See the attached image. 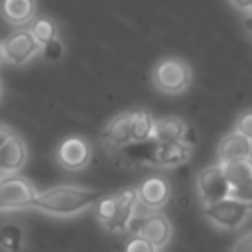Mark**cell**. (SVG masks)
<instances>
[{"label":"cell","mask_w":252,"mask_h":252,"mask_svg":"<svg viewBox=\"0 0 252 252\" xmlns=\"http://www.w3.org/2000/svg\"><path fill=\"white\" fill-rule=\"evenodd\" d=\"M10 136H12V132H10L8 128H2V126H0V146H2Z\"/></svg>","instance_id":"cell-29"},{"label":"cell","mask_w":252,"mask_h":252,"mask_svg":"<svg viewBox=\"0 0 252 252\" xmlns=\"http://www.w3.org/2000/svg\"><path fill=\"white\" fill-rule=\"evenodd\" d=\"M187 126L179 116H165L154 122V136L159 142H181L185 138Z\"/></svg>","instance_id":"cell-16"},{"label":"cell","mask_w":252,"mask_h":252,"mask_svg":"<svg viewBox=\"0 0 252 252\" xmlns=\"http://www.w3.org/2000/svg\"><path fill=\"white\" fill-rule=\"evenodd\" d=\"M32 183L20 175L0 177V209H24L32 207L35 199Z\"/></svg>","instance_id":"cell-5"},{"label":"cell","mask_w":252,"mask_h":252,"mask_svg":"<svg viewBox=\"0 0 252 252\" xmlns=\"http://www.w3.org/2000/svg\"><path fill=\"white\" fill-rule=\"evenodd\" d=\"M94 205H96V207H94L96 219H98L106 228H110V224H112L114 219H116V195H114V197H100Z\"/></svg>","instance_id":"cell-20"},{"label":"cell","mask_w":252,"mask_h":252,"mask_svg":"<svg viewBox=\"0 0 252 252\" xmlns=\"http://www.w3.org/2000/svg\"><path fill=\"white\" fill-rule=\"evenodd\" d=\"M122 154L132 161L152 163L158 167H175L189 159L191 148L183 142H159L156 138H150L144 142L126 144Z\"/></svg>","instance_id":"cell-2"},{"label":"cell","mask_w":252,"mask_h":252,"mask_svg":"<svg viewBox=\"0 0 252 252\" xmlns=\"http://www.w3.org/2000/svg\"><path fill=\"white\" fill-rule=\"evenodd\" d=\"M124 252H158V246L152 244L148 238L140 236V234H134L126 246H124Z\"/></svg>","instance_id":"cell-23"},{"label":"cell","mask_w":252,"mask_h":252,"mask_svg":"<svg viewBox=\"0 0 252 252\" xmlns=\"http://www.w3.org/2000/svg\"><path fill=\"white\" fill-rule=\"evenodd\" d=\"M4 61V49H2V43H0V63Z\"/></svg>","instance_id":"cell-30"},{"label":"cell","mask_w":252,"mask_h":252,"mask_svg":"<svg viewBox=\"0 0 252 252\" xmlns=\"http://www.w3.org/2000/svg\"><path fill=\"white\" fill-rule=\"evenodd\" d=\"M197 189H199V197L203 201V205H213L224 197L230 195L232 185L228 183L222 165H211L203 171H199L197 175Z\"/></svg>","instance_id":"cell-6"},{"label":"cell","mask_w":252,"mask_h":252,"mask_svg":"<svg viewBox=\"0 0 252 252\" xmlns=\"http://www.w3.org/2000/svg\"><path fill=\"white\" fill-rule=\"evenodd\" d=\"M136 220H138V224L130 228L134 234H140V236L148 238L158 248L167 244V240L171 236V224H169L167 217H163L161 213H150V215H146L142 219H136Z\"/></svg>","instance_id":"cell-8"},{"label":"cell","mask_w":252,"mask_h":252,"mask_svg":"<svg viewBox=\"0 0 252 252\" xmlns=\"http://www.w3.org/2000/svg\"><path fill=\"white\" fill-rule=\"evenodd\" d=\"M230 2H232V6H236L238 10H242L244 14L252 12V0H230Z\"/></svg>","instance_id":"cell-27"},{"label":"cell","mask_w":252,"mask_h":252,"mask_svg":"<svg viewBox=\"0 0 252 252\" xmlns=\"http://www.w3.org/2000/svg\"><path fill=\"white\" fill-rule=\"evenodd\" d=\"M136 207H138V191L136 189H126V191L118 193L116 195V219L108 230H112V232L126 230Z\"/></svg>","instance_id":"cell-14"},{"label":"cell","mask_w":252,"mask_h":252,"mask_svg":"<svg viewBox=\"0 0 252 252\" xmlns=\"http://www.w3.org/2000/svg\"><path fill=\"white\" fill-rule=\"evenodd\" d=\"M57 161L65 169H83L91 161V146L83 138H65L57 148Z\"/></svg>","instance_id":"cell-9"},{"label":"cell","mask_w":252,"mask_h":252,"mask_svg":"<svg viewBox=\"0 0 252 252\" xmlns=\"http://www.w3.org/2000/svg\"><path fill=\"white\" fill-rule=\"evenodd\" d=\"M26 163V146L22 138L10 136L0 146V173H16Z\"/></svg>","instance_id":"cell-12"},{"label":"cell","mask_w":252,"mask_h":252,"mask_svg":"<svg viewBox=\"0 0 252 252\" xmlns=\"http://www.w3.org/2000/svg\"><path fill=\"white\" fill-rule=\"evenodd\" d=\"M138 191V203H142L148 209H159L167 203L169 195H171V187L169 181L163 175H150L146 177Z\"/></svg>","instance_id":"cell-10"},{"label":"cell","mask_w":252,"mask_h":252,"mask_svg":"<svg viewBox=\"0 0 252 252\" xmlns=\"http://www.w3.org/2000/svg\"><path fill=\"white\" fill-rule=\"evenodd\" d=\"M0 94H2V85H0Z\"/></svg>","instance_id":"cell-31"},{"label":"cell","mask_w":252,"mask_h":252,"mask_svg":"<svg viewBox=\"0 0 252 252\" xmlns=\"http://www.w3.org/2000/svg\"><path fill=\"white\" fill-rule=\"evenodd\" d=\"M250 215H252V203L240 201L230 195L205 207V217L222 228H236Z\"/></svg>","instance_id":"cell-4"},{"label":"cell","mask_w":252,"mask_h":252,"mask_svg":"<svg viewBox=\"0 0 252 252\" xmlns=\"http://www.w3.org/2000/svg\"><path fill=\"white\" fill-rule=\"evenodd\" d=\"M220 165H222L224 175L232 187H238V185L246 183L248 179H252V158L234 159V161L220 163Z\"/></svg>","instance_id":"cell-17"},{"label":"cell","mask_w":252,"mask_h":252,"mask_svg":"<svg viewBox=\"0 0 252 252\" xmlns=\"http://www.w3.org/2000/svg\"><path fill=\"white\" fill-rule=\"evenodd\" d=\"M154 136V118L148 110H132V142H144Z\"/></svg>","instance_id":"cell-18"},{"label":"cell","mask_w":252,"mask_h":252,"mask_svg":"<svg viewBox=\"0 0 252 252\" xmlns=\"http://www.w3.org/2000/svg\"><path fill=\"white\" fill-rule=\"evenodd\" d=\"M236 130L252 140V108L240 112V116L236 118Z\"/></svg>","instance_id":"cell-24"},{"label":"cell","mask_w":252,"mask_h":252,"mask_svg":"<svg viewBox=\"0 0 252 252\" xmlns=\"http://www.w3.org/2000/svg\"><path fill=\"white\" fill-rule=\"evenodd\" d=\"M102 140L110 148H124L132 142V112L118 114L102 130Z\"/></svg>","instance_id":"cell-13"},{"label":"cell","mask_w":252,"mask_h":252,"mask_svg":"<svg viewBox=\"0 0 252 252\" xmlns=\"http://www.w3.org/2000/svg\"><path fill=\"white\" fill-rule=\"evenodd\" d=\"M39 43L37 39L33 37V33L30 30H18L14 33H10L4 43H2V49H4V59L8 63H14V65H24L26 61H30L37 51H39Z\"/></svg>","instance_id":"cell-7"},{"label":"cell","mask_w":252,"mask_h":252,"mask_svg":"<svg viewBox=\"0 0 252 252\" xmlns=\"http://www.w3.org/2000/svg\"><path fill=\"white\" fill-rule=\"evenodd\" d=\"M232 252H252V232L244 234L232 248Z\"/></svg>","instance_id":"cell-26"},{"label":"cell","mask_w":252,"mask_h":252,"mask_svg":"<svg viewBox=\"0 0 252 252\" xmlns=\"http://www.w3.org/2000/svg\"><path fill=\"white\" fill-rule=\"evenodd\" d=\"M242 24H244V30L252 35V12H248L246 16H244V20H242Z\"/></svg>","instance_id":"cell-28"},{"label":"cell","mask_w":252,"mask_h":252,"mask_svg":"<svg viewBox=\"0 0 252 252\" xmlns=\"http://www.w3.org/2000/svg\"><path fill=\"white\" fill-rule=\"evenodd\" d=\"M152 79H154V85L158 87V91H161L165 94H177L189 87L191 69L183 59L167 57V59H161L154 67Z\"/></svg>","instance_id":"cell-3"},{"label":"cell","mask_w":252,"mask_h":252,"mask_svg":"<svg viewBox=\"0 0 252 252\" xmlns=\"http://www.w3.org/2000/svg\"><path fill=\"white\" fill-rule=\"evenodd\" d=\"M230 197H236V199H240V201L252 203V179H248L246 183H242V185H238V187H232Z\"/></svg>","instance_id":"cell-25"},{"label":"cell","mask_w":252,"mask_h":252,"mask_svg":"<svg viewBox=\"0 0 252 252\" xmlns=\"http://www.w3.org/2000/svg\"><path fill=\"white\" fill-rule=\"evenodd\" d=\"M2 16L12 26L30 24L35 14V0H2Z\"/></svg>","instance_id":"cell-15"},{"label":"cell","mask_w":252,"mask_h":252,"mask_svg":"<svg viewBox=\"0 0 252 252\" xmlns=\"http://www.w3.org/2000/svg\"><path fill=\"white\" fill-rule=\"evenodd\" d=\"M252 156V140L248 136H244L242 132L234 130L230 134H226L220 140L219 146V163H228L234 159H244Z\"/></svg>","instance_id":"cell-11"},{"label":"cell","mask_w":252,"mask_h":252,"mask_svg":"<svg viewBox=\"0 0 252 252\" xmlns=\"http://www.w3.org/2000/svg\"><path fill=\"white\" fill-rule=\"evenodd\" d=\"M24 246V228L16 222L0 226V248L6 252H20Z\"/></svg>","instance_id":"cell-19"},{"label":"cell","mask_w":252,"mask_h":252,"mask_svg":"<svg viewBox=\"0 0 252 252\" xmlns=\"http://www.w3.org/2000/svg\"><path fill=\"white\" fill-rule=\"evenodd\" d=\"M100 197H102L100 191H94V189H85V187H75V185H59V187H51L43 193H37L32 207H35L43 213H49V215L67 217V215H75V213L94 205Z\"/></svg>","instance_id":"cell-1"},{"label":"cell","mask_w":252,"mask_h":252,"mask_svg":"<svg viewBox=\"0 0 252 252\" xmlns=\"http://www.w3.org/2000/svg\"><path fill=\"white\" fill-rule=\"evenodd\" d=\"M63 51H65L63 43L57 37H53V39H49V41H45L41 45V55H43L45 61H59L63 57Z\"/></svg>","instance_id":"cell-22"},{"label":"cell","mask_w":252,"mask_h":252,"mask_svg":"<svg viewBox=\"0 0 252 252\" xmlns=\"http://www.w3.org/2000/svg\"><path fill=\"white\" fill-rule=\"evenodd\" d=\"M30 32L33 33V37L37 39L39 45H43L45 41L57 37V28H55L53 20H49V18H37V20H33Z\"/></svg>","instance_id":"cell-21"}]
</instances>
